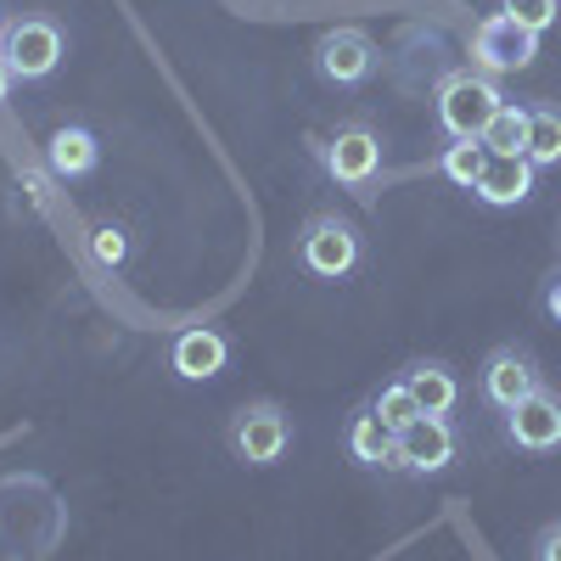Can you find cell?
I'll list each match as a JSON object with an SVG mask.
<instances>
[{
    "label": "cell",
    "mask_w": 561,
    "mask_h": 561,
    "mask_svg": "<svg viewBox=\"0 0 561 561\" xmlns=\"http://www.w3.org/2000/svg\"><path fill=\"white\" fill-rule=\"evenodd\" d=\"M505 107V96L494 90L489 73H472L460 68L438 84V124L449 140H483V129L494 124V113Z\"/></svg>",
    "instance_id": "6da1fadb"
},
{
    "label": "cell",
    "mask_w": 561,
    "mask_h": 561,
    "mask_svg": "<svg viewBox=\"0 0 561 561\" xmlns=\"http://www.w3.org/2000/svg\"><path fill=\"white\" fill-rule=\"evenodd\" d=\"M225 438H230V455H237L242 466H275L280 455H287V444H293V415L280 404H270V399L242 404L237 415H230Z\"/></svg>",
    "instance_id": "7a4b0ae2"
},
{
    "label": "cell",
    "mask_w": 561,
    "mask_h": 561,
    "mask_svg": "<svg viewBox=\"0 0 561 561\" xmlns=\"http://www.w3.org/2000/svg\"><path fill=\"white\" fill-rule=\"evenodd\" d=\"M298 264L320 280H343L359 264V230L337 214H314L298 237Z\"/></svg>",
    "instance_id": "3957f363"
},
{
    "label": "cell",
    "mask_w": 561,
    "mask_h": 561,
    "mask_svg": "<svg viewBox=\"0 0 561 561\" xmlns=\"http://www.w3.org/2000/svg\"><path fill=\"white\" fill-rule=\"evenodd\" d=\"M0 57H7L12 79H45L62 62V28L51 18H23L0 34Z\"/></svg>",
    "instance_id": "277c9868"
},
{
    "label": "cell",
    "mask_w": 561,
    "mask_h": 561,
    "mask_svg": "<svg viewBox=\"0 0 561 561\" xmlns=\"http://www.w3.org/2000/svg\"><path fill=\"white\" fill-rule=\"evenodd\" d=\"M534 57H539V34H528L523 23H511L505 12H494V18H483L472 28V62L489 68V73H517Z\"/></svg>",
    "instance_id": "5b68a950"
},
{
    "label": "cell",
    "mask_w": 561,
    "mask_h": 561,
    "mask_svg": "<svg viewBox=\"0 0 561 561\" xmlns=\"http://www.w3.org/2000/svg\"><path fill=\"white\" fill-rule=\"evenodd\" d=\"M314 68L325 84H365L377 68V45L365 28H325L314 45Z\"/></svg>",
    "instance_id": "8992f818"
},
{
    "label": "cell",
    "mask_w": 561,
    "mask_h": 561,
    "mask_svg": "<svg viewBox=\"0 0 561 561\" xmlns=\"http://www.w3.org/2000/svg\"><path fill=\"white\" fill-rule=\"evenodd\" d=\"M393 472H415V478H427V472H444V466L455 460V427L444 415H415L410 427L399 433V449H393Z\"/></svg>",
    "instance_id": "52a82bcc"
},
{
    "label": "cell",
    "mask_w": 561,
    "mask_h": 561,
    "mask_svg": "<svg viewBox=\"0 0 561 561\" xmlns=\"http://www.w3.org/2000/svg\"><path fill=\"white\" fill-rule=\"evenodd\" d=\"M478 393L494 404V410H517L523 399L539 393V365L523 354V348H494L478 370Z\"/></svg>",
    "instance_id": "ba28073f"
},
{
    "label": "cell",
    "mask_w": 561,
    "mask_h": 561,
    "mask_svg": "<svg viewBox=\"0 0 561 561\" xmlns=\"http://www.w3.org/2000/svg\"><path fill=\"white\" fill-rule=\"evenodd\" d=\"M320 163H325V174H332L337 185H370L377 169H382V140L370 135L365 124H348V129H337L320 147Z\"/></svg>",
    "instance_id": "9c48e42d"
},
{
    "label": "cell",
    "mask_w": 561,
    "mask_h": 561,
    "mask_svg": "<svg viewBox=\"0 0 561 561\" xmlns=\"http://www.w3.org/2000/svg\"><path fill=\"white\" fill-rule=\"evenodd\" d=\"M505 438L528 449V455H545V449H561V399L556 393H534L523 399L517 410H505Z\"/></svg>",
    "instance_id": "30bf717a"
},
{
    "label": "cell",
    "mask_w": 561,
    "mask_h": 561,
    "mask_svg": "<svg viewBox=\"0 0 561 561\" xmlns=\"http://www.w3.org/2000/svg\"><path fill=\"white\" fill-rule=\"evenodd\" d=\"M230 359V343L214 332V325H185V332L169 343V370L180 382H214Z\"/></svg>",
    "instance_id": "8fae6325"
},
{
    "label": "cell",
    "mask_w": 561,
    "mask_h": 561,
    "mask_svg": "<svg viewBox=\"0 0 561 561\" xmlns=\"http://www.w3.org/2000/svg\"><path fill=\"white\" fill-rule=\"evenodd\" d=\"M478 197L489 208H517L534 197V163L517 152V158H489L483 180H478Z\"/></svg>",
    "instance_id": "7c38bea8"
},
{
    "label": "cell",
    "mask_w": 561,
    "mask_h": 561,
    "mask_svg": "<svg viewBox=\"0 0 561 561\" xmlns=\"http://www.w3.org/2000/svg\"><path fill=\"white\" fill-rule=\"evenodd\" d=\"M404 388L415 393L421 415H449V410L460 404V382H455V370H449L444 359H415V365L404 370Z\"/></svg>",
    "instance_id": "4fadbf2b"
},
{
    "label": "cell",
    "mask_w": 561,
    "mask_h": 561,
    "mask_svg": "<svg viewBox=\"0 0 561 561\" xmlns=\"http://www.w3.org/2000/svg\"><path fill=\"white\" fill-rule=\"evenodd\" d=\"M393 449H399V433L365 404V410L348 421V455H354L359 466H388V472H393V460H399Z\"/></svg>",
    "instance_id": "5bb4252c"
},
{
    "label": "cell",
    "mask_w": 561,
    "mask_h": 561,
    "mask_svg": "<svg viewBox=\"0 0 561 561\" xmlns=\"http://www.w3.org/2000/svg\"><path fill=\"white\" fill-rule=\"evenodd\" d=\"M96 158H102L96 135L79 129V124H62V129L51 135V147H45V163H51V174H62V180L90 174V169H96Z\"/></svg>",
    "instance_id": "9a60e30c"
},
{
    "label": "cell",
    "mask_w": 561,
    "mask_h": 561,
    "mask_svg": "<svg viewBox=\"0 0 561 561\" xmlns=\"http://www.w3.org/2000/svg\"><path fill=\"white\" fill-rule=\"evenodd\" d=\"M489 158H494V152L483 147V140H455V147H444V158H438V174H444L449 185H460V192H478Z\"/></svg>",
    "instance_id": "2e32d148"
},
{
    "label": "cell",
    "mask_w": 561,
    "mask_h": 561,
    "mask_svg": "<svg viewBox=\"0 0 561 561\" xmlns=\"http://www.w3.org/2000/svg\"><path fill=\"white\" fill-rule=\"evenodd\" d=\"M483 147H489L494 158H517V152L528 158V107H511V102H505V107L494 113V124L483 129Z\"/></svg>",
    "instance_id": "e0dca14e"
},
{
    "label": "cell",
    "mask_w": 561,
    "mask_h": 561,
    "mask_svg": "<svg viewBox=\"0 0 561 561\" xmlns=\"http://www.w3.org/2000/svg\"><path fill=\"white\" fill-rule=\"evenodd\" d=\"M528 163L534 169L561 163V113L556 107H528Z\"/></svg>",
    "instance_id": "ac0fdd59"
},
{
    "label": "cell",
    "mask_w": 561,
    "mask_h": 561,
    "mask_svg": "<svg viewBox=\"0 0 561 561\" xmlns=\"http://www.w3.org/2000/svg\"><path fill=\"white\" fill-rule=\"evenodd\" d=\"M370 410H377V415L388 421V427H393V433H404V427H410V421L421 415V404H415V393H410L404 382H388V388H382L377 399H370Z\"/></svg>",
    "instance_id": "d6986e66"
},
{
    "label": "cell",
    "mask_w": 561,
    "mask_h": 561,
    "mask_svg": "<svg viewBox=\"0 0 561 561\" xmlns=\"http://www.w3.org/2000/svg\"><path fill=\"white\" fill-rule=\"evenodd\" d=\"M500 12L511 23H523L528 34H545L556 18H561V0H500Z\"/></svg>",
    "instance_id": "ffe728a7"
},
{
    "label": "cell",
    "mask_w": 561,
    "mask_h": 561,
    "mask_svg": "<svg viewBox=\"0 0 561 561\" xmlns=\"http://www.w3.org/2000/svg\"><path fill=\"white\" fill-rule=\"evenodd\" d=\"M90 253H96V264H107V270H118L124 259H129V237H124V230L118 225H96V230H90Z\"/></svg>",
    "instance_id": "44dd1931"
},
{
    "label": "cell",
    "mask_w": 561,
    "mask_h": 561,
    "mask_svg": "<svg viewBox=\"0 0 561 561\" xmlns=\"http://www.w3.org/2000/svg\"><path fill=\"white\" fill-rule=\"evenodd\" d=\"M534 561H561V523H550V528L534 539Z\"/></svg>",
    "instance_id": "7402d4cb"
},
{
    "label": "cell",
    "mask_w": 561,
    "mask_h": 561,
    "mask_svg": "<svg viewBox=\"0 0 561 561\" xmlns=\"http://www.w3.org/2000/svg\"><path fill=\"white\" fill-rule=\"evenodd\" d=\"M545 309H550V320H561V275L545 287Z\"/></svg>",
    "instance_id": "603a6c76"
},
{
    "label": "cell",
    "mask_w": 561,
    "mask_h": 561,
    "mask_svg": "<svg viewBox=\"0 0 561 561\" xmlns=\"http://www.w3.org/2000/svg\"><path fill=\"white\" fill-rule=\"evenodd\" d=\"M12 96V68H7V57H0V102Z\"/></svg>",
    "instance_id": "cb8c5ba5"
},
{
    "label": "cell",
    "mask_w": 561,
    "mask_h": 561,
    "mask_svg": "<svg viewBox=\"0 0 561 561\" xmlns=\"http://www.w3.org/2000/svg\"><path fill=\"white\" fill-rule=\"evenodd\" d=\"M7 28H12V23H7V7H0V34H7Z\"/></svg>",
    "instance_id": "d4e9b609"
}]
</instances>
